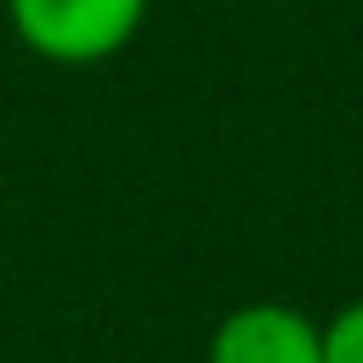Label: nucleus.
<instances>
[{"instance_id":"obj_1","label":"nucleus","mask_w":363,"mask_h":363,"mask_svg":"<svg viewBox=\"0 0 363 363\" xmlns=\"http://www.w3.org/2000/svg\"><path fill=\"white\" fill-rule=\"evenodd\" d=\"M6 17L34 57L91 68L136 40L147 0H6Z\"/></svg>"},{"instance_id":"obj_2","label":"nucleus","mask_w":363,"mask_h":363,"mask_svg":"<svg viewBox=\"0 0 363 363\" xmlns=\"http://www.w3.org/2000/svg\"><path fill=\"white\" fill-rule=\"evenodd\" d=\"M204 363H323V329L284 301H250L216 323Z\"/></svg>"},{"instance_id":"obj_3","label":"nucleus","mask_w":363,"mask_h":363,"mask_svg":"<svg viewBox=\"0 0 363 363\" xmlns=\"http://www.w3.org/2000/svg\"><path fill=\"white\" fill-rule=\"evenodd\" d=\"M323 363H363V295L323 323Z\"/></svg>"}]
</instances>
